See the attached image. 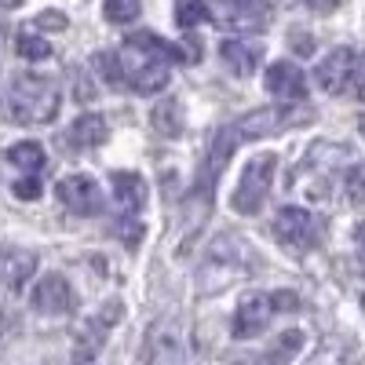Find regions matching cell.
I'll return each mask as SVG.
<instances>
[{
	"label": "cell",
	"mask_w": 365,
	"mask_h": 365,
	"mask_svg": "<svg viewBox=\"0 0 365 365\" xmlns=\"http://www.w3.org/2000/svg\"><path fill=\"white\" fill-rule=\"evenodd\" d=\"M29 307L37 314H70L77 307V292L63 274H44L34 289V296H29Z\"/></svg>",
	"instance_id": "8"
},
{
	"label": "cell",
	"mask_w": 365,
	"mask_h": 365,
	"mask_svg": "<svg viewBox=\"0 0 365 365\" xmlns=\"http://www.w3.org/2000/svg\"><path fill=\"white\" fill-rule=\"evenodd\" d=\"M182 44H187V48H179V55L182 58H187V63H201V41H182Z\"/></svg>",
	"instance_id": "28"
},
{
	"label": "cell",
	"mask_w": 365,
	"mask_h": 365,
	"mask_svg": "<svg viewBox=\"0 0 365 365\" xmlns=\"http://www.w3.org/2000/svg\"><path fill=\"white\" fill-rule=\"evenodd\" d=\"M8 161L15 165V168H22V172H29V175H37L41 168H44V150H41V143H15L11 150H8Z\"/></svg>",
	"instance_id": "19"
},
{
	"label": "cell",
	"mask_w": 365,
	"mask_h": 365,
	"mask_svg": "<svg viewBox=\"0 0 365 365\" xmlns=\"http://www.w3.org/2000/svg\"><path fill=\"white\" fill-rule=\"evenodd\" d=\"M270 307H274V311H296V307H299V296H296V292H289V289L270 292Z\"/></svg>",
	"instance_id": "26"
},
{
	"label": "cell",
	"mask_w": 365,
	"mask_h": 365,
	"mask_svg": "<svg viewBox=\"0 0 365 365\" xmlns=\"http://www.w3.org/2000/svg\"><path fill=\"white\" fill-rule=\"evenodd\" d=\"M58 84L44 73H22L15 77V84L8 88L4 99V117L15 120V125H48L58 113Z\"/></svg>",
	"instance_id": "1"
},
{
	"label": "cell",
	"mask_w": 365,
	"mask_h": 365,
	"mask_svg": "<svg viewBox=\"0 0 365 365\" xmlns=\"http://www.w3.org/2000/svg\"><path fill=\"white\" fill-rule=\"evenodd\" d=\"M143 11V0H106L103 4V15L110 22H135Z\"/></svg>",
	"instance_id": "24"
},
{
	"label": "cell",
	"mask_w": 365,
	"mask_h": 365,
	"mask_svg": "<svg viewBox=\"0 0 365 365\" xmlns=\"http://www.w3.org/2000/svg\"><path fill=\"white\" fill-rule=\"evenodd\" d=\"M314 81L329 96H347L358 88V51L354 48H336L314 66Z\"/></svg>",
	"instance_id": "5"
},
{
	"label": "cell",
	"mask_w": 365,
	"mask_h": 365,
	"mask_svg": "<svg viewBox=\"0 0 365 365\" xmlns=\"http://www.w3.org/2000/svg\"><path fill=\"white\" fill-rule=\"evenodd\" d=\"M263 88L270 91L274 99H289V103H299L307 96V77H303L299 66L292 63H274L263 77Z\"/></svg>",
	"instance_id": "11"
},
{
	"label": "cell",
	"mask_w": 365,
	"mask_h": 365,
	"mask_svg": "<svg viewBox=\"0 0 365 365\" xmlns=\"http://www.w3.org/2000/svg\"><path fill=\"white\" fill-rule=\"evenodd\" d=\"M307 365H361V351L351 336H325Z\"/></svg>",
	"instance_id": "13"
},
{
	"label": "cell",
	"mask_w": 365,
	"mask_h": 365,
	"mask_svg": "<svg viewBox=\"0 0 365 365\" xmlns=\"http://www.w3.org/2000/svg\"><path fill=\"white\" fill-rule=\"evenodd\" d=\"M292 48H296L299 55H311V51H314V41H311V34H299V29H296V34H292Z\"/></svg>",
	"instance_id": "29"
},
{
	"label": "cell",
	"mask_w": 365,
	"mask_h": 365,
	"mask_svg": "<svg viewBox=\"0 0 365 365\" xmlns=\"http://www.w3.org/2000/svg\"><path fill=\"white\" fill-rule=\"evenodd\" d=\"M274 172H278V158H274V154L249 158L245 172H241L237 190L230 194V208L237 212V216H256V212L263 208V201H267V194L274 187Z\"/></svg>",
	"instance_id": "3"
},
{
	"label": "cell",
	"mask_w": 365,
	"mask_h": 365,
	"mask_svg": "<svg viewBox=\"0 0 365 365\" xmlns=\"http://www.w3.org/2000/svg\"><path fill=\"white\" fill-rule=\"evenodd\" d=\"M270 296L267 292H249L245 299L237 303V311H234V336L237 340H249V336H259V332L270 325Z\"/></svg>",
	"instance_id": "10"
},
{
	"label": "cell",
	"mask_w": 365,
	"mask_h": 365,
	"mask_svg": "<svg viewBox=\"0 0 365 365\" xmlns=\"http://www.w3.org/2000/svg\"><path fill=\"white\" fill-rule=\"evenodd\" d=\"M143 365H194L187 358V344H182V332L175 322L154 325V332L146 340V351H143Z\"/></svg>",
	"instance_id": "7"
},
{
	"label": "cell",
	"mask_w": 365,
	"mask_h": 365,
	"mask_svg": "<svg viewBox=\"0 0 365 365\" xmlns=\"http://www.w3.org/2000/svg\"><path fill=\"white\" fill-rule=\"evenodd\" d=\"M113 182V197L120 205V212H139L143 201H146V182L139 172H113L110 175Z\"/></svg>",
	"instance_id": "15"
},
{
	"label": "cell",
	"mask_w": 365,
	"mask_h": 365,
	"mask_svg": "<svg viewBox=\"0 0 365 365\" xmlns=\"http://www.w3.org/2000/svg\"><path fill=\"white\" fill-rule=\"evenodd\" d=\"M150 120H154L158 135L179 139V135H182V103H179V99H161V103L154 106V113H150Z\"/></svg>",
	"instance_id": "18"
},
{
	"label": "cell",
	"mask_w": 365,
	"mask_h": 365,
	"mask_svg": "<svg viewBox=\"0 0 365 365\" xmlns=\"http://www.w3.org/2000/svg\"><path fill=\"white\" fill-rule=\"evenodd\" d=\"M15 51H19L22 58H29V63H41V58L51 55V44H48L44 37H37V34H19V37H15Z\"/></svg>",
	"instance_id": "22"
},
{
	"label": "cell",
	"mask_w": 365,
	"mask_h": 365,
	"mask_svg": "<svg viewBox=\"0 0 365 365\" xmlns=\"http://www.w3.org/2000/svg\"><path fill=\"white\" fill-rule=\"evenodd\" d=\"M34 274H37V256L34 252H26V249L0 252V289H4V292L19 296Z\"/></svg>",
	"instance_id": "12"
},
{
	"label": "cell",
	"mask_w": 365,
	"mask_h": 365,
	"mask_svg": "<svg viewBox=\"0 0 365 365\" xmlns=\"http://www.w3.org/2000/svg\"><path fill=\"white\" fill-rule=\"evenodd\" d=\"M274 237H278L289 252H311L322 241V227L307 208L289 205V208L278 212V220H274Z\"/></svg>",
	"instance_id": "4"
},
{
	"label": "cell",
	"mask_w": 365,
	"mask_h": 365,
	"mask_svg": "<svg viewBox=\"0 0 365 365\" xmlns=\"http://www.w3.org/2000/svg\"><path fill=\"white\" fill-rule=\"evenodd\" d=\"M103 139H106V120H103L99 113L77 117L73 125H70V132L63 135V143L73 146V150H91V146H99Z\"/></svg>",
	"instance_id": "14"
},
{
	"label": "cell",
	"mask_w": 365,
	"mask_h": 365,
	"mask_svg": "<svg viewBox=\"0 0 365 365\" xmlns=\"http://www.w3.org/2000/svg\"><path fill=\"white\" fill-rule=\"evenodd\" d=\"M96 66H99V73H103V81H106L110 88H125V66H120V55H117V51L96 55Z\"/></svg>",
	"instance_id": "23"
},
{
	"label": "cell",
	"mask_w": 365,
	"mask_h": 365,
	"mask_svg": "<svg viewBox=\"0 0 365 365\" xmlns=\"http://www.w3.org/2000/svg\"><path fill=\"white\" fill-rule=\"evenodd\" d=\"M77 365H84V361H77Z\"/></svg>",
	"instance_id": "33"
},
{
	"label": "cell",
	"mask_w": 365,
	"mask_h": 365,
	"mask_svg": "<svg viewBox=\"0 0 365 365\" xmlns=\"http://www.w3.org/2000/svg\"><path fill=\"white\" fill-rule=\"evenodd\" d=\"M303 347V332L299 329H289V332H282V336H278V344H274L256 365H285L296 351Z\"/></svg>",
	"instance_id": "20"
},
{
	"label": "cell",
	"mask_w": 365,
	"mask_h": 365,
	"mask_svg": "<svg viewBox=\"0 0 365 365\" xmlns=\"http://www.w3.org/2000/svg\"><path fill=\"white\" fill-rule=\"evenodd\" d=\"M216 22L237 34H259L270 26V0H216Z\"/></svg>",
	"instance_id": "6"
},
{
	"label": "cell",
	"mask_w": 365,
	"mask_h": 365,
	"mask_svg": "<svg viewBox=\"0 0 365 365\" xmlns=\"http://www.w3.org/2000/svg\"><path fill=\"white\" fill-rule=\"evenodd\" d=\"M55 194L70 212H77V216H96L99 205H103L96 179H88V175H63L55 182Z\"/></svg>",
	"instance_id": "9"
},
{
	"label": "cell",
	"mask_w": 365,
	"mask_h": 365,
	"mask_svg": "<svg viewBox=\"0 0 365 365\" xmlns=\"http://www.w3.org/2000/svg\"><path fill=\"white\" fill-rule=\"evenodd\" d=\"M249 263H252V245H245V241L234 237V234L220 237L216 245L208 249V256L197 270V292L212 296V292L230 289L241 274L249 270Z\"/></svg>",
	"instance_id": "2"
},
{
	"label": "cell",
	"mask_w": 365,
	"mask_h": 365,
	"mask_svg": "<svg viewBox=\"0 0 365 365\" xmlns=\"http://www.w3.org/2000/svg\"><path fill=\"white\" fill-rule=\"evenodd\" d=\"M4 8H19V4H26V0H0Z\"/></svg>",
	"instance_id": "32"
},
{
	"label": "cell",
	"mask_w": 365,
	"mask_h": 365,
	"mask_svg": "<svg viewBox=\"0 0 365 365\" xmlns=\"http://www.w3.org/2000/svg\"><path fill=\"white\" fill-rule=\"evenodd\" d=\"M37 26H41V29H66L70 22H66L63 11H55V8H51V11H41V15H37Z\"/></svg>",
	"instance_id": "27"
},
{
	"label": "cell",
	"mask_w": 365,
	"mask_h": 365,
	"mask_svg": "<svg viewBox=\"0 0 365 365\" xmlns=\"http://www.w3.org/2000/svg\"><path fill=\"white\" fill-rule=\"evenodd\" d=\"M128 77H125V84H132L139 96H154V91H161L165 84H168V66L165 63H139L135 70H125Z\"/></svg>",
	"instance_id": "16"
},
{
	"label": "cell",
	"mask_w": 365,
	"mask_h": 365,
	"mask_svg": "<svg viewBox=\"0 0 365 365\" xmlns=\"http://www.w3.org/2000/svg\"><path fill=\"white\" fill-rule=\"evenodd\" d=\"M220 58L230 66L234 77H249L259 66V48H249V44H241V41H223L220 44Z\"/></svg>",
	"instance_id": "17"
},
{
	"label": "cell",
	"mask_w": 365,
	"mask_h": 365,
	"mask_svg": "<svg viewBox=\"0 0 365 365\" xmlns=\"http://www.w3.org/2000/svg\"><path fill=\"white\" fill-rule=\"evenodd\" d=\"M4 336H8V318H4V311H0V344H4Z\"/></svg>",
	"instance_id": "31"
},
{
	"label": "cell",
	"mask_w": 365,
	"mask_h": 365,
	"mask_svg": "<svg viewBox=\"0 0 365 365\" xmlns=\"http://www.w3.org/2000/svg\"><path fill=\"white\" fill-rule=\"evenodd\" d=\"M311 11H318V15H329V11H336L340 8V0H303Z\"/></svg>",
	"instance_id": "30"
},
{
	"label": "cell",
	"mask_w": 365,
	"mask_h": 365,
	"mask_svg": "<svg viewBox=\"0 0 365 365\" xmlns=\"http://www.w3.org/2000/svg\"><path fill=\"white\" fill-rule=\"evenodd\" d=\"M11 194H15L19 201H37V197H41V182H37V175H29V179H19L15 187H11Z\"/></svg>",
	"instance_id": "25"
},
{
	"label": "cell",
	"mask_w": 365,
	"mask_h": 365,
	"mask_svg": "<svg viewBox=\"0 0 365 365\" xmlns=\"http://www.w3.org/2000/svg\"><path fill=\"white\" fill-rule=\"evenodd\" d=\"M212 15H208V4L205 0H175V22L182 26V29H194V26H201V22H208Z\"/></svg>",
	"instance_id": "21"
}]
</instances>
